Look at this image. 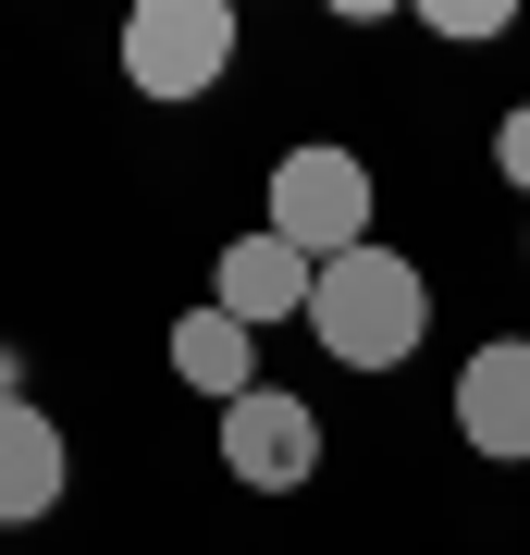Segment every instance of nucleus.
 Returning <instances> with one entry per match:
<instances>
[{"mask_svg": "<svg viewBox=\"0 0 530 555\" xmlns=\"http://www.w3.org/2000/svg\"><path fill=\"white\" fill-rule=\"evenodd\" d=\"M309 334H321V358H346V371H395V358L432 334V284L395 247H346V259H321Z\"/></svg>", "mask_w": 530, "mask_h": 555, "instance_id": "obj_1", "label": "nucleus"}, {"mask_svg": "<svg viewBox=\"0 0 530 555\" xmlns=\"http://www.w3.org/2000/svg\"><path fill=\"white\" fill-rule=\"evenodd\" d=\"M235 62V0H137L124 13V87L137 100H210Z\"/></svg>", "mask_w": 530, "mask_h": 555, "instance_id": "obj_2", "label": "nucleus"}, {"mask_svg": "<svg viewBox=\"0 0 530 555\" xmlns=\"http://www.w3.org/2000/svg\"><path fill=\"white\" fill-rule=\"evenodd\" d=\"M272 235L296 259L371 247V160H358V149H284L272 160Z\"/></svg>", "mask_w": 530, "mask_h": 555, "instance_id": "obj_3", "label": "nucleus"}, {"mask_svg": "<svg viewBox=\"0 0 530 555\" xmlns=\"http://www.w3.org/2000/svg\"><path fill=\"white\" fill-rule=\"evenodd\" d=\"M222 469H235L247 494H296V481L321 469V420H309V396H284V383L235 396V408H222Z\"/></svg>", "mask_w": 530, "mask_h": 555, "instance_id": "obj_4", "label": "nucleus"}, {"mask_svg": "<svg viewBox=\"0 0 530 555\" xmlns=\"http://www.w3.org/2000/svg\"><path fill=\"white\" fill-rule=\"evenodd\" d=\"M309 297H321V259H296L272 222H259V235H235V247L210 259V309H235L247 334H259V321H296Z\"/></svg>", "mask_w": 530, "mask_h": 555, "instance_id": "obj_5", "label": "nucleus"}, {"mask_svg": "<svg viewBox=\"0 0 530 555\" xmlns=\"http://www.w3.org/2000/svg\"><path fill=\"white\" fill-rule=\"evenodd\" d=\"M456 433L481 456H530V334H493L456 371Z\"/></svg>", "mask_w": 530, "mask_h": 555, "instance_id": "obj_6", "label": "nucleus"}, {"mask_svg": "<svg viewBox=\"0 0 530 555\" xmlns=\"http://www.w3.org/2000/svg\"><path fill=\"white\" fill-rule=\"evenodd\" d=\"M62 506V433H50V408H0V531H25V518H50Z\"/></svg>", "mask_w": 530, "mask_h": 555, "instance_id": "obj_7", "label": "nucleus"}, {"mask_svg": "<svg viewBox=\"0 0 530 555\" xmlns=\"http://www.w3.org/2000/svg\"><path fill=\"white\" fill-rule=\"evenodd\" d=\"M173 371L197 383V396H222V408L259 396V358H247V321H235V309H185V321H173Z\"/></svg>", "mask_w": 530, "mask_h": 555, "instance_id": "obj_8", "label": "nucleus"}, {"mask_svg": "<svg viewBox=\"0 0 530 555\" xmlns=\"http://www.w3.org/2000/svg\"><path fill=\"white\" fill-rule=\"evenodd\" d=\"M432 38H506V0H432Z\"/></svg>", "mask_w": 530, "mask_h": 555, "instance_id": "obj_9", "label": "nucleus"}, {"mask_svg": "<svg viewBox=\"0 0 530 555\" xmlns=\"http://www.w3.org/2000/svg\"><path fill=\"white\" fill-rule=\"evenodd\" d=\"M493 160H506V185L530 198V112H506V124H493Z\"/></svg>", "mask_w": 530, "mask_h": 555, "instance_id": "obj_10", "label": "nucleus"}, {"mask_svg": "<svg viewBox=\"0 0 530 555\" xmlns=\"http://www.w3.org/2000/svg\"><path fill=\"white\" fill-rule=\"evenodd\" d=\"M0 408H13V346H0Z\"/></svg>", "mask_w": 530, "mask_h": 555, "instance_id": "obj_11", "label": "nucleus"}]
</instances>
